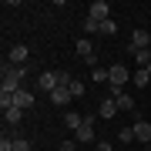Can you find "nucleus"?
Wrapping results in <instances>:
<instances>
[{"label": "nucleus", "mask_w": 151, "mask_h": 151, "mask_svg": "<svg viewBox=\"0 0 151 151\" xmlns=\"http://www.w3.org/2000/svg\"><path fill=\"white\" fill-rule=\"evenodd\" d=\"M27 77V67H14V64H4V84L7 91H20V81Z\"/></svg>", "instance_id": "obj_1"}, {"label": "nucleus", "mask_w": 151, "mask_h": 151, "mask_svg": "<svg viewBox=\"0 0 151 151\" xmlns=\"http://www.w3.org/2000/svg\"><path fill=\"white\" fill-rule=\"evenodd\" d=\"M145 47H151V34H148L145 27H138L134 34H131V44H128V54L134 57L138 50H145Z\"/></svg>", "instance_id": "obj_2"}, {"label": "nucleus", "mask_w": 151, "mask_h": 151, "mask_svg": "<svg viewBox=\"0 0 151 151\" xmlns=\"http://www.w3.org/2000/svg\"><path fill=\"white\" fill-rule=\"evenodd\" d=\"M108 81H111V91H114V87H124V84L131 81V70H128V64H111Z\"/></svg>", "instance_id": "obj_3"}, {"label": "nucleus", "mask_w": 151, "mask_h": 151, "mask_svg": "<svg viewBox=\"0 0 151 151\" xmlns=\"http://www.w3.org/2000/svg\"><path fill=\"white\" fill-rule=\"evenodd\" d=\"M108 14H111V7L104 4V0H94V4L87 7V17H91V20H97V24H104V20H111Z\"/></svg>", "instance_id": "obj_4"}, {"label": "nucleus", "mask_w": 151, "mask_h": 151, "mask_svg": "<svg viewBox=\"0 0 151 151\" xmlns=\"http://www.w3.org/2000/svg\"><path fill=\"white\" fill-rule=\"evenodd\" d=\"M37 87H40V91H47V94H54L57 87H60V84H57V70H44V74L37 77Z\"/></svg>", "instance_id": "obj_5"}, {"label": "nucleus", "mask_w": 151, "mask_h": 151, "mask_svg": "<svg viewBox=\"0 0 151 151\" xmlns=\"http://www.w3.org/2000/svg\"><path fill=\"white\" fill-rule=\"evenodd\" d=\"M131 128H134V141H141V145H151V124H148V121H141V118H138Z\"/></svg>", "instance_id": "obj_6"}, {"label": "nucleus", "mask_w": 151, "mask_h": 151, "mask_svg": "<svg viewBox=\"0 0 151 151\" xmlns=\"http://www.w3.org/2000/svg\"><path fill=\"white\" fill-rule=\"evenodd\" d=\"M114 104H118V111H134V97L121 87H114Z\"/></svg>", "instance_id": "obj_7"}, {"label": "nucleus", "mask_w": 151, "mask_h": 151, "mask_svg": "<svg viewBox=\"0 0 151 151\" xmlns=\"http://www.w3.org/2000/svg\"><path fill=\"white\" fill-rule=\"evenodd\" d=\"M27 54H30V50L24 47V44H14V47H10V54H7V60H10L14 67H24V60H27Z\"/></svg>", "instance_id": "obj_8"}, {"label": "nucleus", "mask_w": 151, "mask_h": 151, "mask_svg": "<svg viewBox=\"0 0 151 151\" xmlns=\"http://www.w3.org/2000/svg\"><path fill=\"white\" fill-rule=\"evenodd\" d=\"M70 97H74V94H70V87H57V91L50 94V104H54V108H67Z\"/></svg>", "instance_id": "obj_9"}, {"label": "nucleus", "mask_w": 151, "mask_h": 151, "mask_svg": "<svg viewBox=\"0 0 151 151\" xmlns=\"http://www.w3.org/2000/svg\"><path fill=\"white\" fill-rule=\"evenodd\" d=\"M74 141H77V145H97V141H94V128H91V124L77 128L74 131Z\"/></svg>", "instance_id": "obj_10"}, {"label": "nucleus", "mask_w": 151, "mask_h": 151, "mask_svg": "<svg viewBox=\"0 0 151 151\" xmlns=\"http://www.w3.org/2000/svg\"><path fill=\"white\" fill-rule=\"evenodd\" d=\"M97 114H101V118H114V114H118V104H114V97H104L101 108H97Z\"/></svg>", "instance_id": "obj_11"}, {"label": "nucleus", "mask_w": 151, "mask_h": 151, "mask_svg": "<svg viewBox=\"0 0 151 151\" xmlns=\"http://www.w3.org/2000/svg\"><path fill=\"white\" fill-rule=\"evenodd\" d=\"M64 124L70 131H77V128H84V114H77V111H67L64 114Z\"/></svg>", "instance_id": "obj_12"}, {"label": "nucleus", "mask_w": 151, "mask_h": 151, "mask_svg": "<svg viewBox=\"0 0 151 151\" xmlns=\"http://www.w3.org/2000/svg\"><path fill=\"white\" fill-rule=\"evenodd\" d=\"M30 104H34V94L30 91H17L14 94V108H30Z\"/></svg>", "instance_id": "obj_13"}, {"label": "nucleus", "mask_w": 151, "mask_h": 151, "mask_svg": "<svg viewBox=\"0 0 151 151\" xmlns=\"http://www.w3.org/2000/svg\"><path fill=\"white\" fill-rule=\"evenodd\" d=\"M131 81H134V87H148V81H151V70H145V67H138L134 74H131Z\"/></svg>", "instance_id": "obj_14"}, {"label": "nucleus", "mask_w": 151, "mask_h": 151, "mask_svg": "<svg viewBox=\"0 0 151 151\" xmlns=\"http://www.w3.org/2000/svg\"><path fill=\"white\" fill-rule=\"evenodd\" d=\"M4 121H7V124H14V128H17V124L24 121V108H10V111H4Z\"/></svg>", "instance_id": "obj_15"}, {"label": "nucleus", "mask_w": 151, "mask_h": 151, "mask_svg": "<svg viewBox=\"0 0 151 151\" xmlns=\"http://www.w3.org/2000/svg\"><path fill=\"white\" fill-rule=\"evenodd\" d=\"M77 54H81L84 60H91V57H94V47H91V40H87V37L77 40Z\"/></svg>", "instance_id": "obj_16"}, {"label": "nucleus", "mask_w": 151, "mask_h": 151, "mask_svg": "<svg viewBox=\"0 0 151 151\" xmlns=\"http://www.w3.org/2000/svg\"><path fill=\"white\" fill-rule=\"evenodd\" d=\"M14 94H17V91H7V87H0V108H4V111H10V108H14Z\"/></svg>", "instance_id": "obj_17"}, {"label": "nucleus", "mask_w": 151, "mask_h": 151, "mask_svg": "<svg viewBox=\"0 0 151 151\" xmlns=\"http://www.w3.org/2000/svg\"><path fill=\"white\" fill-rule=\"evenodd\" d=\"M134 64H141V67H151V47L138 50V54H134Z\"/></svg>", "instance_id": "obj_18"}, {"label": "nucleus", "mask_w": 151, "mask_h": 151, "mask_svg": "<svg viewBox=\"0 0 151 151\" xmlns=\"http://www.w3.org/2000/svg\"><path fill=\"white\" fill-rule=\"evenodd\" d=\"M108 74H111V67H94V70H91V77H94V84H101V81H108Z\"/></svg>", "instance_id": "obj_19"}, {"label": "nucleus", "mask_w": 151, "mask_h": 151, "mask_svg": "<svg viewBox=\"0 0 151 151\" xmlns=\"http://www.w3.org/2000/svg\"><path fill=\"white\" fill-rule=\"evenodd\" d=\"M118 141H121V145L134 141V128H121V131H118Z\"/></svg>", "instance_id": "obj_20"}, {"label": "nucleus", "mask_w": 151, "mask_h": 151, "mask_svg": "<svg viewBox=\"0 0 151 151\" xmlns=\"http://www.w3.org/2000/svg\"><path fill=\"white\" fill-rule=\"evenodd\" d=\"M70 94H74V97H84V94H87L84 81H77V77H74V84H70Z\"/></svg>", "instance_id": "obj_21"}, {"label": "nucleus", "mask_w": 151, "mask_h": 151, "mask_svg": "<svg viewBox=\"0 0 151 151\" xmlns=\"http://www.w3.org/2000/svg\"><path fill=\"white\" fill-rule=\"evenodd\" d=\"M84 30H87V34H101V24L91 20V17H84Z\"/></svg>", "instance_id": "obj_22"}, {"label": "nucleus", "mask_w": 151, "mask_h": 151, "mask_svg": "<svg viewBox=\"0 0 151 151\" xmlns=\"http://www.w3.org/2000/svg\"><path fill=\"white\" fill-rule=\"evenodd\" d=\"M14 151H30V141L27 138H14Z\"/></svg>", "instance_id": "obj_23"}, {"label": "nucleus", "mask_w": 151, "mask_h": 151, "mask_svg": "<svg viewBox=\"0 0 151 151\" xmlns=\"http://www.w3.org/2000/svg\"><path fill=\"white\" fill-rule=\"evenodd\" d=\"M101 34H118V24H114V20H104L101 24Z\"/></svg>", "instance_id": "obj_24"}, {"label": "nucleus", "mask_w": 151, "mask_h": 151, "mask_svg": "<svg viewBox=\"0 0 151 151\" xmlns=\"http://www.w3.org/2000/svg\"><path fill=\"white\" fill-rule=\"evenodd\" d=\"M0 151H14V138H7V134L0 138Z\"/></svg>", "instance_id": "obj_25"}, {"label": "nucleus", "mask_w": 151, "mask_h": 151, "mask_svg": "<svg viewBox=\"0 0 151 151\" xmlns=\"http://www.w3.org/2000/svg\"><path fill=\"white\" fill-rule=\"evenodd\" d=\"M74 148H77V141H74V138H67V141H60V151H74Z\"/></svg>", "instance_id": "obj_26"}, {"label": "nucleus", "mask_w": 151, "mask_h": 151, "mask_svg": "<svg viewBox=\"0 0 151 151\" xmlns=\"http://www.w3.org/2000/svg\"><path fill=\"white\" fill-rule=\"evenodd\" d=\"M97 151H111V145L108 141H97Z\"/></svg>", "instance_id": "obj_27"}, {"label": "nucleus", "mask_w": 151, "mask_h": 151, "mask_svg": "<svg viewBox=\"0 0 151 151\" xmlns=\"http://www.w3.org/2000/svg\"><path fill=\"white\" fill-rule=\"evenodd\" d=\"M145 151H151V148H145Z\"/></svg>", "instance_id": "obj_28"}, {"label": "nucleus", "mask_w": 151, "mask_h": 151, "mask_svg": "<svg viewBox=\"0 0 151 151\" xmlns=\"http://www.w3.org/2000/svg\"><path fill=\"white\" fill-rule=\"evenodd\" d=\"M94 151H97V148H94Z\"/></svg>", "instance_id": "obj_29"}]
</instances>
